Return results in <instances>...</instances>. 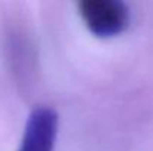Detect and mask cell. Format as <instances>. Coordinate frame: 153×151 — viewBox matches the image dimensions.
Returning a JSON list of instances; mask_svg holds the SVG:
<instances>
[{"label": "cell", "mask_w": 153, "mask_h": 151, "mask_svg": "<svg viewBox=\"0 0 153 151\" xmlns=\"http://www.w3.org/2000/svg\"><path fill=\"white\" fill-rule=\"evenodd\" d=\"M77 9L86 28L101 39L119 36L129 25V10L119 0H80Z\"/></svg>", "instance_id": "obj_1"}, {"label": "cell", "mask_w": 153, "mask_h": 151, "mask_svg": "<svg viewBox=\"0 0 153 151\" xmlns=\"http://www.w3.org/2000/svg\"><path fill=\"white\" fill-rule=\"evenodd\" d=\"M58 114L51 107L39 105L28 114L18 151H53L58 136Z\"/></svg>", "instance_id": "obj_2"}]
</instances>
